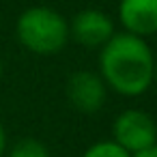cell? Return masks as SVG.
<instances>
[{"label":"cell","mask_w":157,"mask_h":157,"mask_svg":"<svg viewBox=\"0 0 157 157\" xmlns=\"http://www.w3.org/2000/svg\"><path fill=\"white\" fill-rule=\"evenodd\" d=\"M155 56L144 37L114 33L99 52V75L123 97H140L153 84Z\"/></svg>","instance_id":"1"},{"label":"cell","mask_w":157,"mask_h":157,"mask_svg":"<svg viewBox=\"0 0 157 157\" xmlns=\"http://www.w3.org/2000/svg\"><path fill=\"white\" fill-rule=\"evenodd\" d=\"M17 41L37 56L58 54L69 37V22L50 7H30L26 9L15 24Z\"/></svg>","instance_id":"2"},{"label":"cell","mask_w":157,"mask_h":157,"mask_svg":"<svg viewBox=\"0 0 157 157\" xmlns=\"http://www.w3.org/2000/svg\"><path fill=\"white\" fill-rule=\"evenodd\" d=\"M112 140L129 153L157 144V123L144 110H123L112 123Z\"/></svg>","instance_id":"3"},{"label":"cell","mask_w":157,"mask_h":157,"mask_svg":"<svg viewBox=\"0 0 157 157\" xmlns=\"http://www.w3.org/2000/svg\"><path fill=\"white\" fill-rule=\"evenodd\" d=\"M67 101L73 105V110L82 112V114H97L108 99V86L103 82V78L95 71H75L69 75L67 86Z\"/></svg>","instance_id":"4"},{"label":"cell","mask_w":157,"mask_h":157,"mask_svg":"<svg viewBox=\"0 0 157 157\" xmlns=\"http://www.w3.org/2000/svg\"><path fill=\"white\" fill-rule=\"evenodd\" d=\"M112 35L114 22L99 9H84L73 17V22H69V37L84 48H101Z\"/></svg>","instance_id":"5"},{"label":"cell","mask_w":157,"mask_h":157,"mask_svg":"<svg viewBox=\"0 0 157 157\" xmlns=\"http://www.w3.org/2000/svg\"><path fill=\"white\" fill-rule=\"evenodd\" d=\"M118 22L125 33L138 37L157 35V0H121Z\"/></svg>","instance_id":"6"},{"label":"cell","mask_w":157,"mask_h":157,"mask_svg":"<svg viewBox=\"0 0 157 157\" xmlns=\"http://www.w3.org/2000/svg\"><path fill=\"white\" fill-rule=\"evenodd\" d=\"M7 157H52L50 148L39 138H20L11 148Z\"/></svg>","instance_id":"7"},{"label":"cell","mask_w":157,"mask_h":157,"mask_svg":"<svg viewBox=\"0 0 157 157\" xmlns=\"http://www.w3.org/2000/svg\"><path fill=\"white\" fill-rule=\"evenodd\" d=\"M82 157H131V153L125 151L114 140H99V142L90 144Z\"/></svg>","instance_id":"8"},{"label":"cell","mask_w":157,"mask_h":157,"mask_svg":"<svg viewBox=\"0 0 157 157\" xmlns=\"http://www.w3.org/2000/svg\"><path fill=\"white\" fill-rule=\"evenodd\" d=\"M131 157H157V144H153L148 148H142L138 153H131Z\"/></svg>","instance_id":"9"},{"label":"cell","mask_w":157,"mask_h":157,"mask_svg":"<svg viewBox=\"0 0 157 157\" xmlns=\"http://www.w3.org/2000/svg\"><path fill=\"white\" fill-rule=\"evenodd\" d=\"M7 153V131H5V125L0 123V157H5Z\"/></svg>","instance_id":"10"},{"label":"cell","mask_w":157,"mask_h":157,"mask_svg":"<svg viewBox=\"0 0 157 157\" xmlns=\"http://www.w3.org/2000/svg\"><path fill=\"white\" fill-rule=\"evenodd\" d=\"M2 75H5V65H2V60H0V82H2Z\"/></svg>","instance_id":"11"},{"label":"cell","mask_w":157,"mask_h":157,"mask_svg":"<svg viewBox=\"0 0 157 157\" xmlns=\"http://www.w3.org/2000/svg\"><path fill=\"white\" fill-rule=\"evenodd\" d=\"M153 82H157V60H155V69H153Z\"/></svg>","instance_id":"12"}]
</instances>
